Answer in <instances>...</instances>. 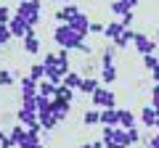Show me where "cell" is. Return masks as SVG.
Returning a JSON list of instances; mask_svg holds the SVG:
<instances>
[{
  "label": "cell",
  "mask_w": 159,
  "mask_h": 148,
  "mask_svg": "<svg viewBox=\"0 0 159 148\" xmlns=\"http://www.w3.org/2000/svg\"><path fill=\"white\" fill-rule=\"evenodd\" d=\"M24 108H29V111H37V95H34V98H24Z\"/></svg>",
  "instance_id": "cell-35"
},
{
  "label": "cell",
  "mask_w": 159,
  "mask_h": 148,
  "mask_svg": "<svg viewBox=\"0 0 159 148\" xmlns=\"http://www.w3.org/2000/svg\"><path fill=\"white\" fill-rule=\"evenodd\" d=\"M154 130H159V119H157V127H154Z\"/></svg>",
  "instance_id": "cell-44"
},
{
  "label": "cell",
  "mask_w": 159,
  "mask_h": 148,
  "mask_svg": "<svg viewBox=\"0 0 159 148\" xmlns=\"http://www.w3.org/2000/svg\"><path fill=\"white\" fill-rule=\"evenodd\" d=\"M8 135H11L13 140H16V146H19V140L27 135V127H24V124H16V127H11V132H8Z\"/></svg>",
  "instance_id": "cell-27"
},
{
  "label": "cell",
  "mask_w": 159,
  "mask_h": 148,
  "mask_svg": "<svg viewBox=\"0 0 159 148\" xmlns=\"http://www.w3.org/2000/svg\"><path fill=\"white\" fill-rule=\"evenodd\" d=\"M157 37H159V32H157Z\"/></svg>",
  "instance_id": "cell-47"
},
{
  "label": "cell",
  "mask_w": 159,
  "mask_h": 148,
  "mask_svg": "<svg viewBox=\"0 0 159 148\" xmlns=\"http://www.w3.org/2000/svg\"><path fill=\"white\" fill-rule=\"evenodd\" d=\"M117 80V66H101V82L103 85H114Z\"/></svg>",
  "instance_id": "cell-22"
},
{
  "label": "cell",
  "mask_w": 159,
  "mask_h": 148,
  "mask_svg": "<svg viewBox=\"0 0 159 148\" xmlns=\"http://www.w3.org/2000/svg\"><path fill=\"white\" fill-rule=\"evenodd\" d=\"M16 119H19V124H24L29 130V127H34V124H40V119H37V111H29V108H19L16 111Z\"/></svg>",
  "instance_id": "cell-7"
},
{
  "label": "cell",
  "mask_w": 159,
  "mask_h": 148,
  "mask_svg": "<svg viewBox=\"0 0 159 148\" xmlns=\"http://www.w3.org/2000/svg\"><path fill=\"white\" fill-rule=\"evenodd\" d=\"M0 85H3V87L13 85V74L8 72V69H0Z\"/></svg>",
  "instance_id": "cell-29"
},
{
  "label": "cell",
  "mask_w": 159,
  "mask_h": 148,
  "mask_svg": "<svg viewBox=\"0 0 159 148\" xmlns=\"http://www.w3.org/2000/svg\"><path fill=\"white\" fill-rule=\"evenodd\" d=\"M157 119H159V114L154 111V106H143V111H141V122H143V127H157Z\"/></svg>",
  "instance_id": "cell-12"
},
{
  "label": "cell",
  "mask_w": 159,
  "mask_h": 148,
  "mask_svg": "<svg viewBox=\"0 0 159 148\" xmlns=\"http://www.w3.org/2000/svg\"><path fill=\"white\" fill-rule=\"evenodd\" d=\"M77 50H80V53H82V56H90V53H93V48H90V45H88V42H82V45H80V48H77Z\"/></svg>",
  "instance_id": "cell-37"
},
{
  "label": "cell",
  "mask_w": 159,
  "mask_h": 148,
  "mask_svg": "<svg viewBox=\"0 0 159 148\" xmlns=\"http://www.w3.org/2000/svg\"><path fill=\"white\" fill-rule=\"evenodd\" d=\"M122 32H125V27H122V21H109L106 27H103V34H106V37H109L111 42L117 40V37H119Z\"/></svg>",
  "instance_id": "cell-16"
},
{
  "label": "cell",
  "mask_w": 159,
  "mask_h": 148,
  "mask_svg": "<svg viewBox=\"0 0 159 148\" xmlns=\"http://www.w3.org/2000/svg\"><path fill=\"white\" fill-rule=\"evenodd\" d=\"M24 50H27L29 56H34V53L40 50V40H37V34H29V37H24Z\"/></svg>",
  "instance_id": "cell-24"
},
{
  "label": "cell",
  "mask_w": 159,
  "mask_h": 148,
  "mask_svg": "<svg viewBox=\"0 0 159 148\" xmlns=\"http://www.w3.org/2000/svg\"><path fill=\"white\" fill-rule=\"evenodd\" d=\"M148 143H151L154 148H159V130H154V135L148 137Z\"/></svg>",
  "instance_id": "cell-38"
},
{
  "label": "cell",
  "mask_w": 159,
  "mask_h": 148,
  "mask_svg": "<svg viewBox=\"0 0 159 148\" xmlns=\"http://www.w3.org/2000/svg\"><path fill=\"white\" fill-rule=\"evenodd\" d=\"M61 85L69 87V90H80V85H82V74H80V72H69V74H64Z\"/></svg>",
  "instance_id": "cell-13"
},
{
  "label": "cell",
  "mask_w": 159,
  "mask_h": 148,
  "mask_svg": "<svg viewBox=\"0 0 159 148\" xmlns=\"http://www.w3.org/2000/svg\"><path fill=\"white\" fill-rule=\"evenodd\" d=\"M90 101H93L96 108H114V106H117V95H114V90H109V87H103V85L90 95Z\"/></svg>",
  "instance_id": "cell-3"
},
{
  "label": "cell",
  "mask_w": 159,
  "mask_h": 148,
  "mask_svg": "<svg viewBox=\"0 0 159 148\" xmlns=\"http://www.w3.org/2000/svg\"><path fill=\"white\" fill-rule=\"evenodd\" d=\"M37 119H40V124H43V130H53V127H56L58 122H61L56 114H53V111H40V114H37Z\"/></svg>",
  "instance_id": "cell-14"
},
{
  "label": "cell",
  "mask_w": 159,
  "mask_h": 148,
  "mask_svg": "<svg viewBox=\"0 0 159 148\" xmlns=\"http://www.w3.org/2000/svg\"><path fill=\"white\" fill-rule=\"evenodd\" d=\"M53 40L61 48H66V50H77V48L85 42V34H80L77 29H72L69 24H58V27L53 29Z\"/></svg>",
  "instance_id": "cell-1"
},
{
  "label": "cell",
  "mask_w": 159,
  "mask_h": 148,
  "mask_svg": "<svg viewBox=\"0 0 159 148\" xmlns=\"http://www.w3.org/2000/svg\"><path fill=\"white\" fill-rule=\"evenodd\" d=\"M3 135H6V132H3V130H0V137H3Z\"/></svg>",
  "instance_id": "cell-46"
},
{
  "label": "cell",
  "mask_w": 159,
  "mask_h": 148,
  "mask_svg": "<svg viewBox=\"0 0 159 148\" xmlns=\"http://www.w3.org/2000/svg\"><path fill=\"white\" fill-rule=\"evenodd\" d=\"M109 11L114 13V16H125V13H130L133 8L127 6L125 0H111V3H109Z\"/></svg>",
  "instance_id": "cell-20"
},
{
  "label": "cell",
  "mask_w": 159,
  "mask_h": 148,
  "mask_svg": "<svg viewBox=\"0 0 159 148\" xmlns=\"http://www.w3.org/2000/svg\"><path fill=\"white\" fill-rule=\"evenodd\" d=\"M103 146H106V148H125L122 143H114V140H103Z\"/></svg>",
  "instance_id": "cell-39"
},
{
  "label": "cell",
  "mask_w": 159,
  "mask_h": 148,
  "mask_svg": "<svg viewBox=\"0 0 159 148\" xmlns=\"http://www.w3.org/2000/svg\"><path fill=\"white\" fill-rule=\"evenodd\" d=\"M56 90H58V82L48 80V77L37 82V93H40V95H45V98H53V95H56Z\"/></svg>",
  "instance_id": "cell-10"
},
{
  "label": "cell",
  "mask_w": 159,
  "mask_h": 148,
  "mask_svg": "<svg viewBox=\"0 0 159 148\" xmlns=\"http://www.w3.org/2000/svg\"><path fill=\"white\" fill-rule=\"evenodd\" d=\"M16 148H45V146H43V140H40L37 132H29V130H27V135L19 140V146H16Z\"/></svg>",
  "instance_id": "cell-9"
},
{
  "label": "cell",
  "mask_w": 159,
  "mask_h": 148,
  "mask_svg": "<svg viewBox=\"0 0 159 148\" xmlns=\"http://www.w3.org/2000/svg\"><path fill=\"white\" fill-rule=\"evenodd\" d=\"M101 87V80H96V77H82V85H80V93H88V95H93V93Z\"/></svg>",
  "instance_id": "cell-18"
},
{
  "label": "cell",
  "mask_w": 159,
  "mask_h": 148,
  "mask_svg": "<svg viewBox=\"0 0 159 148\" xmlns=\"http://www.w3.org/2000/svg\"><path fill=\"white\" fill-rule=\"evenodd\" d=\"M101 124H119V108H101Z\"/></svg>",
  "instance_id": "cell-15"
},
{
  "label": "cell",
  "mask_w": 159,
  "mask_h": 148,
  "mask_svg": "<svg viewBox=\"0 0 159 148\" xmlns=\"http://www.w3.org/2000/svg\"><path fill=\"white\" fill-rule=\"evenodd\" d=\"M133 21H135V16H133V11L122 16V27H125V29H133Z\"/></svg>",
  "instance_id": "cell-34"
},
{
  "label": "cell",
  "mask_w": 159,
  "mask_h": 148,
  "mask_svg": "<svg viewBox=\"0 0 159 148\" xmlns=\"http://www.w3.org/2000/svg\"><path fill=\"white\" fill-rule=\"evenodd\" d=\"M34 95H40L37 93V80H32V77H21V98H34Z\"/></svg>",
  "instance_id": "cell-8"
},
{
  "label": "cell",
  "mask_w": 159,
  "mask_h": 148,
  "mask_svg": "<svg viewBox=\"0 0 159 148\" xmlns=\"http://www.w3.org/2000/svg\"><path fill=\"white\" fill-rule=\"evenodd\" d=\"M127 140H130V146H138V143H141V132H138L135 127H130V130H127Z\"/></svg>",
  "instance_id": "cell-31"
},
{
  "label": "cell",
  "mask_w": 159,
  "mask_h": 148,
  "mask_svg": "<svg viewBox=\"0 0 159 148\" xmlns=\"http://www.w3.org/2000/svg\"><path fill=\"white\" fill-rule=\"evenodd\" d=\"M151 77H154V82H159V69H154V72H151Z\"/></svg>",
  "instance_id": "cell-40"
},
{
  "label": "cell",
  "mask_w": 159,
  "mask_h": 148,
  "mask_svg": "<svg viewBox=\"0 0 159 148\" xmlns=\"http://www.w3.org/2000/svg\"><path fill=\"white\" fill-rule=\"evenodd\" d=\"M119 127H125V130L135 127V114L130 108H119Z\"/></svg>",
  "instance_id": "cell-19"
},
{
  "label": "cell",
  "mask_w": 159,
  "mask_h": 148,
  "mask_svg": "<svg viewBox=\"0 0 159 148\" xmlns=\"http://www.w3.org/2000/svg\"><path fill=\"white\" fill-rule=\"evenodd\" d=\"M11 37H13V34H11V29H8V24H0V48L6 45Z\"/></svg>",
  "instance_id": "cell-28"
},
{
  "label": "cell",
  "mask_w": 159,
  "mask_h": 148,
  "mask_svg": "<svg viewBox=\"0 0 159 148\" xmlns=\"http://www.w3.org/2000/svg\"><path fill=\"white\" fill-rule=\"evenodd\" d=\"M151 106L159 114V82H154V87H151Z\"/></svg>",
  "instance_id": "cell-30"
},
{
  "label": "cell",
  "mask_w": 159,
  "mask_h": 148,
  "mask_svg": "<svg viewBox=\"0 0 159 148\" xmlns=\"http://www.w3.org/2000/svg\"><path fill=\"white\" fill-rule=\"evenodd\" d=\"M133 40H135V32H133V29H125V32H122L117 40H114V45H117V48H127Z\"/></svg>",
  "instance_id": "cell-23"
},
{
  "label": "cell",
  "mask_w": 159,
  "mask_h": 148,
  "mask_svg": "<svg viewBox=\"0 0 159 148\" xmlns=\"http://www.w3.org/2000/svg\"><path fill=\"white\" fill-rule=\"evenodd\" d=\"M66 24H69L72 29H77L80 34H85V37H88V32H90V19H88V16H85L82 11H80V13H77L74 19H69Z\"/></svg>",
  "instance_id": "cell-6"
},
{
  "label": "cell",
  "mask_w": 159,
  "mask_h": 148,
  "mask_svg": "<svg viewBox=\"0 0 159 148\" xmlns=\"http://www.w3.org/2000/svg\"><path fill=\"white\" fill-rule=\"evenodd\" d=\"M103 27H106V24H101V21H90V32L93 34H103Z\"/></svg>",
  "instance_id": "cell-36"
},
{
  "label": "cell",
  "mask_w": 159,
  "mask_h": 148,
  "mask_svg": "<svg viewBox=\"0 0 159 148\" xmlns=\"http://www.w3.org/2000/svg\"><path fill=\"white\" fill-rule=\"evenodd\" d=\"M117 50H119L117 45H106L101 50V63H98V66H114V56H117Z\"/></svg>",
  "instance_id": "cell-17"
},
{
  "label": "cell",
  "mask_w": 159,
  "mask_h": 148,
  "mask_svg": "<svg viewBox=\"0 0 159 148\" xmlns=\"http://www.w3.org/2000/svg\"><path fill=\"white\" fill-rule=\"evenodd\" d=\"M133 45L138 48V53H141V56L157 53V42H154L151 37H146V34H141V32H135V40H133Z\"/></svg>",
  "instance_id": "cell-5"
},
{
  "label": "cell",
  "mask_w": 159,
  "mask_h": 148,
  "mask_svg": "<svg viewBox=\"0 0 159 148\" xmlns=\"http://www.w3.org/2000/svg\"><path fill=\"white\" fill-rule=\"evenodd\" d=\"M143 66H146L148 72L159 69V56H157V53H148V56H143Z\"/></svg>",
  "instance_id": "cell-26"
},
{
  "label": "cell",
  "mask_w": 159,
  "mask_h": 148,
  "mask_svg": "<svg viewBox=\"0 0 159 148\" xmlns=\"http://www.w3.org/2000/svg\"><path fill=\"white\" fill-rule=\"evenodd\" d=\"M0 148H16V140H13L11 135H3L0 137Z\"/></svg>",
  "instance_id": "cell-32"
},
{
  "label": "cell",
  "mask_w": 159,
  "mask_h": 148,
  "mask_svg": "<svg viewBox=\"0 0 159 148\" xmlns=\"http://www.w3.org/2000/svg\"><path fill=\"white\" fill-rule=\"evenodd\" d=\"M11 11H8V8L6 6H0V24H8V21H11Z\"/></svg>",
  "instance_id": "cell-33"
},
{
  "label": "cell",
  "mask_w": 159,
  "mask_h": 148,
  "mask_svg": "<svg viewBox=\"0 0 159 148\" xmlns=\"http://www.w3.org/2000/svg\"><path fill=\"white\" fill-rule=\"evenodd\" d=\"M40 11H43V0H21L16 8V13L29 24V27H37L40 24Z\"/></svg>",
  "instance_id": "cell-2"
},
{
  "label": "cell",
  "mask_w": 159,
  "mask_h": 148,
  "mask_svg": "<svg viewBox=\"0 0 159 148\" xmlns=\"http://www.w3.org/2000/svg\"><path fill=\"white\" fill-rule=\"evenodd\" d=\"M82 122H85L88 127H93V124H101V108H88L85 114H82Z\"/></svg>",
  "instance_id": "cell-21"
},
{
  "label": "cell",
  "mask_w": 159,
  "mask_h": 148,
  "mask_svg": "<svg viewBox=\"0 0 159 148\" xmlns=\"http://www.w3.org/2000/svg\"><path fill=\"white\" fill-rule=\"evenodd\" d=\"M29 77L32 80H45V63H32V69H29Z\"/></svg>",
  "instance_id": "cell-25"
},
{
  "label": "cell",
  "mask_w": 159,
  "mask_h": 148,
  "mask_svg": "<svg viewBox=\"0 0 159 148\" xmlns=\"http://www.w3.org/2000/svg\"><path fill=\"white\" fill-rule=\"evenodd\" d=\"M77 13H80L77 3H66V6H64L61 11H56V19H58V21H61V24H66L69 19H74V16H77Z\"/></svg>",
  "instance_id": "cell-11"
},
{
  "label": "cell",
  "mask_w": 159,
  "mask_h": 148,
  "mask_svg": "<svg viewBox=\"0 0 159 148\" xmlns=\"http://www.w3.org/2000/svg\"><path fill=\"white\" fill-rule=\"evenodd\" d=\"M8 29H11L13 37H21V40H24V37H29V34H34V27H29V24L24 21L19 13L11 19V21H8Z\"/></svg>",
  "instance_id": "cell-4"
},
{
  "label": "cell",
  "mask_w": 159,
  "mask_h": 148,
  "mask_svg": "<svg viewBox=\"0 0 159 148\" xmlns=\"http://www.w3.org/2000/svg\"><path fill=\"white\" fill-rule=\"evenodd\" d=\"M64 3H74V0H64Z\"/></svg>",
  "instance_id": "cell-45"
},
{
  "label": "cell",
  "mask_w": 159,
  "mask_h": 148,
  "mask_svg": "<svg viewBox=\"0 0 159 148\" xmlns=\"http://www.w3.org/2000/svg\"><path fill=\"white\" fill-rule=\"evenodd\" d=\"M80 148H90V143H88V146H80Z\"/></svg>",
  "instance_id": "cell-42"
},
{
  "label": "cell",
  "mask_w": 159,
  "mask_h": 148,
  "mask_svg": "<svg viewBox=\"0 0 159 148\" xmlns=\"http://www.w3.org/2000/svg\"><path fill=\"white\" fill-rule=\"evenodd\" d=\"M146 148H154V146H151V143H146Z\"/></svg>",
  "instance_id": "cell-43"
},
{
  "label": "cell",
  "mask_w": 159,
  "mask_h": 148,
  "mask_svg": "<svg viewBox=\"0 0 159 148\" xmlns=\"http://www.w3.org/2000/svg\"><path fill=\"white\" fill-rule=\"evenodd\" d=\"M125 3H127L130 8H135V6H138V0H125Z\"/></svg>",
  "instance_id": "cell-41"
}]
</instances>
